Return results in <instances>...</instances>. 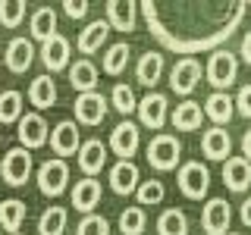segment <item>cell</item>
Segmentation results:
<instances>
[{"instance_id":"1","label":"cell","mask_w":251,"mask_h":235,"mask_svg":"<svg viewBox=\"0 0 251 235\" xmlns=\"http://www.w3.org/2000/svg\"><path fill=\"white\" fill-rule=\"evenodd\" d=\"M245 3L239 0H220V3H154L141 0L151 35L173 53H201L220 47L245 19Z\"/></svg>"},{"instance_id":"2","label":"cell","mask_w":251,"mask_h":235,"mask_svg":"<svg viewBox=\"0 0 251 235\" xmlns=\"http://www.w3.org/2000/svg\"><path fill=\"white\" fill-rule=\"evenodd\" d=\"M179 160H182V144H179L176 135H167V132H157V135L148 141V163L157 172L176 169Z\"/></svg>"},{"instance_id":"3","label":"cell","mask_w":251,"mask_h":235,"mask_svg":"<svg viewBox=\"0 0 251 235\" xmlns=\"http://www.w3.org/2000/svg\"><path fill=\"white\" fill-rule=\"evenodd\" d=\"M176 185L188 201H204L210 188V172L201 160H185L176 172Z\"/></svg>"},{"instance_id":"4","label":"cell","mask_w":251,"mask_h":235,"mask_svg":"<svg viewBox=\"0 0 251 235\" xmlns=\"http://www.w3.org/2000/svg\"><path fill=\"white\" fill-rule=\"evenodd\" d=\"M235 75H239V60H235L232 50H214L207 60V82L214 85L217 91L232 88Z\"/></svg>"},{"instance_id":"5","label":"cell","mask_w":251,"mask_h":235,"mask_svg":"<svg viewBox=\"0 0 251 235\" xmlns=\"http://www.w3.org/2000/svg\"><path fill=\"white\" fill-rule=\"evenodd\" d=\"M66 185H69L66 160L53 157V160L41 163V169H38V188H41V194H47V198H60V194L66 191Z\"/></svg>"},{"instance_id":"6","label":"cell","mask_w":251,"mask_h":235,"mask_svg":"<svg viewBox=\"0 0 251 235\" xmlns=\"http://www.w3.org/2000/svg\"><path fill=\"white\" fill-rule=\"evenodd\" d=\"M0 176H3V182L13 185V188L25 185L28 176H31V154L25 147H10L6 157L0 160Z\"/></svg>"},{"instance_id":"7","label":"cell","mask_w":251,"mask_h":235,"mask_svg":"<svg viewBox=\"0 0 251 235\" xmlns=\"http://www.w3.org/2000/svg\"><path fill=\"white\" fill-rule=\"evenodd\" d=\"M229 223H232V207L223 198H210L201 210V226L207 235H229Z\"/></svg>"},{"instance_id":"8","label":"cell","mask_w":251,"mask_h":235,"mask_svg":"<svg viewBox=\"0 0 251 235\" xmlns=\"http://www.w3.org/2000/svg\"><path fill=\"white\" fill-rule=\"evenodd\" d=\"M201 63L195 60V57H185V60H179L176 66L170 69V88L182 97V94H192L195 88H198V82H201Z\"/></svg>"},{"instance_id":"9","label":"cell","mask_w":251,"mask_h":235,"mask_svg":"<svg viewBox=\"0 0 251 235\" xmlns=\"http://www.w3.org/2000/svg\"><path fill=\"white\" fill-rule=\"evenodd\" d=\"M19 141H22V147H44L47 141H50V129H47V119L41 113H25L19 119Z\"/></svg>"},{"instance_id":"10","label":"cell","mask_w":251,"mask_h":235,"mask_svg":"<svg viewBox=\"0 0 251 235\" xmlns=\"http://www.w3.org/2000/svg\"><path fill=\"white\" fill-rule=\"evenodd\" d=\"M107 116V97L98 91H88V94H78L75 97V119L82 125H100Z\"/></svg>"},{"instance_id":"11","label":"cell","mask_w":251,"mask_h":235,"mask_svg":"<svg viewBox=\"0 0 251 235\" xmlns=\"http://www.w3.org/2000/svg\"><path fill=\"white\" fill-rule=\"evenodd\" d=\"M82 147V138H78V125L73 119H63L57 122V129H50V151L60 157H69V154H78Z\"/></svg>"},{"instance_id":"12","label":"cell","mask_w":251,"mask_h":235,"mask_svg":"<svg viewBox=\"0 0 251 235\" xmlns=\"http://www.w3.org/2000/svg\"><path fill=\"white\" fill-rule=\"evenodd\" d=\"M107 182H110V188H113V194H132V191H138V185H141L138 166L132 160H116L113 166H110Z\"/></svg>"},{"instance_id":"13","label":"cell","mask_w":251,"mask_h":235,"mask_svg":"<svg viewBox=\"0 0 251 235\" xmlns=\"http://www.w3.org/2000/svg\"><path fill=\"white\" fill-rule=\"evenodd\" d=\"M107 163V144L98 138H88L82 141V147H78V169L85 172V179H94L100 169H104Z\"/></svg>"},{"instance_id":"14","label":"cell","mask_w":251,"mask_h":235,"mask_svg":"<svg viewBox=\"0 0 251 235\" xmlns=\"http://www.w3.org/2000/svg\"><path fill=\"white\" fill-rule=\"evenodd\" d=\"M138 125L135 122H120L113 132H110V151H113L120 160H132V154L138 151Z\"/></svg>"},{"instance_id":"15","label":"cell","mask_w":251,"mask_h":235,"mask_svg":"<svg viewBox=\"0 0 251 235\" xmlns=\"http://www.w3.org/2000/svg\"><path fill=\"white\" fill-rule=\"evenodd\" d=\"M100 194H104V185H100L98 179H78V182L73 185V207L82 216H88L100 204Z\"/></svg>"},{"instance_id":"16","label":"cell","mask_w":251,"mask_h":235,"mask_svg":"<svg viewBox=\"0 0 251 235\" xmlns=\"http://www.w3.org/2000/svg\"><path fill=\"white\" fill-rule=\"evenodd\" d=\"M31 60H35V47H31V38H13L10 44H6V53H3V63L6 69L16 75L28 72Z\"/></svg>"},{"instance_id":"17","label":"cell","mask_w":251,"mask_h":235,"mask_svg":"<svg viewBox=\"0 0 251 235\" xmlns=\"http://www.w3.org/2000/svg\"><path fill=\"white\" fill-rule=\"evenodd\" d=\"M167 97L163 94H157V91H151L145 100H138V119H141V125H148V129H163V122H167Z\"/></svg>"},{"instance_id":"18","label":"cell","mask_w":251,"mask_h":235,"mask_svg":"<svg viewBox=\"0 0 251 235\" xmlns=\"http://www.w3.org/2000/svg\"><path fill=\"white\" fill-rule=\"evenodd\" d=\"M201 151L207 160H229V151H232V138H229V132L226 129H207L204 132V138H201Z\"/></svg>"},{"instance_id":"19","label":"cell","mask_w":251,"mask_h":235,"mask_svg":"<svg viewBox=\"0 0 251 235\" xmlns=\"http://www.w3.org/2000/svg\"><path fill=\"white\" fill-rule=\"evenodd\" d=\"M170 119H173V129L195 132V129H201V122H204V107L198 100H182V104H176V110L170 113Z\"/></svg>"},{"instance_id":"20","label":"cell","mask_w":251,"mask_h":235,"mask_svg":"<svg viewBox=\"0 0 251 235\" xmlns=\"http://www.w3.org/2000/svg\"><path fill=\"white\" fill-rule=\"evenodd\" d=\"M223 182L229 191H248L251 185V163L245 157H229L223 163Z\"/></svg>"},{"instance_id":"21","label":"cell","mask_w":251,"mask_h":235,"mask_svg":"<svg viewBox=\"0 0 251 235\" xmlns=\"http://www.w3.org/2000/svg\"><path fill=\"white\" fill-rule=\"evenodd\" d=\"M41 63L50 72H60V69L69 66V41L63 35H53L50 41L41 44Z\"/></svg>"},{"instance_id":"22","label":"cell","mask_w":251,"mask_h":235,"mask_svg":"<svg viewBox=\"0 0 251 235\" xmlns=\"http://www.w3.org/2000/svg\"><path fill=\"white\" fill-rule=\"evenodd\" d=\"M135 16H138V6L129 3V0H113V3H107V22H110V28H116V31H132L135 28Z\"/></svg>"},{"instance_id":"23","label":"cell","mask_w":251,"mask_h":235,"mask_svg":"<svg viewBox=\"0 0 251 235\" xmlns=\"http://www.w3.org/2000/svg\"><path fill=\"white\" fill-rule=\"evenodd\" d=\"M69 85L78 91V94H88L98 88V66L91 60H75L69 66Z\"/></svg>"},{"instance_id":"24","label":"cell","mask_w":251,"mask_h":235,"mask_svg":"<svg viewBox=\"0 0 251 235\" xmlns=\"http://www.w3.org/2000/svg\"><path fill=\"white\" fill-rule=\"evenodd\" d=\"M204 104H207V107H204V116H207V119L214 122V125H226V122L232 119L235 100H232L226 91H214L207 100H204Z\"/></svg>"},{"instance_id":"25","label":"cell","mask_w":251,"mask_h":235,"mask_svg":"<svg viewBox=\"0 0 251 235\" xmlns=\"http://www.w3.org/2000/svg\"><path fill=\"white\" fill-rule=\"evenodd\" d=\"M28 100H31V107H38V110L53 107V104H57V82H53L50 75L31 78V85H28Z\"/></svg>"},{"instance_id":"26","label":"cell","mask_w":251,"mask_h":235,"mask_svg":"<svg viewBox=\"0 0 251 235\" xmlns=\"http://www.w3.org/2000/svg\"><path fill=\"white\" fill-rule=\"evenodd\" d=\"M160 75H163V53L148 50L135 66V78L145 85V88H154V85L160 82Z\"/></svg>"},{"instance_id":"27","label":"cell","mask_w":251,"mask_h":235,"mask_svg":"<svg viewBox=\"0 0 251 235\" xmlns=\"http://www.w3.org/2000/svg\"><path fill=\"white\" fill-rule=\"evenodd\" d=\"M107 31H110V22H107V19L88 22V25L82 28V35H78V50H82V53L100 50V47H104V41H107Z\"/></svg>"},{"instance_id":"28","label":"cell","mask_w":251,"mask_h":235,"mask_svg":"<svg viewBox=\"0 0 251 235\" xmlns=\"http://www.w3.org/2000/svg\"><path fill=\"white\" fill-rule=\"evenodd\" d=\"M53 35H57V13H53V6H38L31 13V38H38L44 44Z\"/></svg>"},{"instance_id":"29","label":"cell","mask_w":251,"mask_h":235,"mask_svg":"<svg viewBox=\"0 0 251 235\" xmlns=\"http://www.w3.org/2000/svg\"><path fill=\"white\" fill-rule=\"evenodd\" d=\"M25 201H19V198H6V201H0V226H3L10 235L19 232V226H22V219H25Z\"/></svg>"},{"instance_id":"30","label":"cell","mask_w":251,"mask_h":235,"mask_svg":"<svg viewBox=\"0 0 251 235\" xmlns=\"http://www.w3.org/2000/svg\"><path fill=\"white\" fill-rule=\"evenodd\" d=\"M157 235H188V216L179 207H167L157 216Z\"/></svg>"},{"instance_id":"31","label":"cell","mask_w":251,"mask_h":235,"mask_svg":"<svg viewBox=\"0 0 251 235\" xmlns=\"http://www.w3.org/2000/svg\"><path fill=\"white\" fill-rule=\"evenodd\" d=\"M22 94L19 91H0V122L10 125V122H19L22 119Z\"/></svg>"},{"instance_id":"32","label":"cell","mask_w":251,"mask_h":235,"mask_svg":"<svg viewBox=\"0 0 251 235\" xmlns=\"http://www.w3.org/2000/svg\"><path fill=\"white\" fill-rule=\"evenodd\" d=\"M38 229H41V235H63V229H66V210L60 204H50L41 213V219H38Z\"/></svg>"},{"instance_id":"33","label":"cell","mask_w":251,"mask_h":235,"mask_svg":"<svg viewBox=\"0 0 251 235\" xmlns=\"http://www.w3.org/2000/svg\"><path fill=\"white\" fill-rule=\"evenodd\" d=\"M129 44H113V47H107V53H104V72L107 75H123V69H126V63H129Z\"/></svg>"},{"instance_id":"34","label":"cell","mask_w":251,"mask_h":235,"mask_svg":"<svg viewBox=\"0 0 251 235\" xmlns=\"http://www.w3.org/2000/svg\"><path fill=\"white\" fill-rule=\"evenodd\" d=\"M145 226H148V216L141 207H126L120 213V232L123 235H141Z\"/></svg>"},{"instance_id":"35","label":"cell","mask_w":251,"mask_h":235,"mask_svg":"<svg viewBox=\"0 0 251 235\" xmlns=\"http://www.w3.org/2000/svg\"><path fill=\"white\" fill-rule=\"evenodd\" d=\"M25 19V0H0V25L16 28Z\"/></svg>"},{"instance_id":"36","label":"cell","mask_w":251,"mask_h":235,"mask_svg":"<svg viewBox=\"0 0 251 235\" xmlns=\"http://www.w3.org/2000/svg\"><path fill=\"white\" fill-rule=\"evenodd\" d=\"M110 104L120 110L123 116H129L132 110H138V100H135V91L129 88V85H113V94H110Z\"/></svg>"},{"instance_id":"37","label":"cell","mask_w":251,"mask_h":235,"mask_svg":"<svg viewBox=\"0 0 251 235\" xmlns=\"http://www.w3.org/2000/svg\"><path fill=\"white\" fill-rule=\"evenodd\" d=\"M75 235H110V223H107V216H100V213H88V216H82V223H78Z\"/></svg>"},{"instance_id":"38","label":"cell","mask_w":251,"mask_h":235,"mask_svg":"<svg viewBox=\"0 0 251 235\" xmlns=\"http://www.w3.org/2000/svg\"><path fill=\"white\" fill-rule=\"evenodd\" d=\"M135 194H138V204H160L167 191H163V182H160V179H148V182L138 185Z\"/></svg>"},{"instance_id":"39","label":"cell","mask_w":251,"mask_h":235,"mask_svg":"<svg viewBox=\"0 0 251 235\" xmlns=\"http://www.w3.org/2000/svg\"><path fill=\"white\" fill-rule=\"evenodd\" d=\"M235 110L251 119V85H242L239 88V94H235Z\"/></svg>"},{"instance_id":"40","label":"cell","mask_w":251,"mask_h":235,"mask_svg":"<svg viewBox=\"0 0 251 235\" xmlns=\"http://www.w3.org/2000/svg\"><path fill=\"white\" fill-rule=\"evenodd\" d=\"M63 13H66L69 19H82V16H88V3H85V0H66V3H63Z\"/></svg>"},{"instance_id":"41","label":"cell","mask_w":251,"mask_h":235,"mask_svg":"<svg viewBox=\"0 0 251 235\" xmlns=\"http://www.w3.org/2000/svg\"><path fill=\"white\" fill-rule=\"evenodd\" d=\"M242 57H245V63H248V66H251V31H248V35L245 38H242Z\"/></svg>"},{"instance_id":"42","label":"cell","mask_w":251,"mask_h":235,"mask_svg":"<svg viewBox=\"0 0 251 235\" xmlns=\"http://www.w3.org/2000/svg\"><path fill=\"white\" fill-rule=\"evenodd\" d=\"M242 154H245V160L251 163V129L245 132V138H242Z\"/></svg>"},{"instance_id":"43","label":"cell","mask_w":251,"mask_h":235,"mask_svg":"<svg viewBox=\"0 0 251 235\" xmlns=\"http://www.w3.org/2000/svg\"><path fill=\"white\" fill-rule=\"evenodd\" d=\"M242 223H245L248 229H251V198H248L245 204H242Z\"/></svg>"},{"instance_id":"44","label":"cell","mask_w":251,"mask_h":235,"mask_svg":"<svg viewBox=\"0 0 251 235\" xmlns=\"http://www.w3.org/2000/svg\"><path fill=\"white\" fill-rule=\"evenodd\" d=\"M229 235H242V232H229Z\"/></svg>"},{"instance_id":"45","label":"cell","mask_w":251,"mask_h":235,"mask_svg":"<svg viewBox=\"0 0 251 235\" xmlns=\"http://www.w3.org/2000/svg\"><path fill=\"white\" fill-rule=\"evenodd\" d=\"M16 235H22V232H16Z\"/></svg>"}]
</instances>
